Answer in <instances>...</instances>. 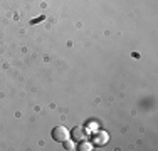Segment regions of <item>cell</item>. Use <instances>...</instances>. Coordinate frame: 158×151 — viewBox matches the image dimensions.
I'll use <instances>...</instances> for the list:
<instances>
[{
  "label": "cell",
  "instance_id": "cell-1",
  "mask_svg": "<svg viewBox=\"0 0 158 151\" xmlns=\"http://www.w3.org/2000/svg\"><path fill=\"white\" fill-rule=\"evenodd\" d=\"M69 136H71V131H67L66 126H54V129H52V138H54V141L64 143Z\"/></svg>",
  "mask_w": 158,
  "mask_h": 151
},
{
  "label": "cell",
  "instance_id": "cell-2",
  "mask_svg": "<svg viewBox=\"0 0 158 151\" xmlns=\"http://www.w3.org/2000/svg\"><path fill=\"white\" fill-rule=\"evenodd\" d=\"M88 129H86L84 126H76L73 128V131H71V136H73V139H76V141H84V139H88Z\"/></svg>",
  "mask_w": 158,
  "mask_h": 151
},
{
  "label": "cell",
  "instance_id": "cell-3",
  "mask_svg": "<svg viewBox=\"0 0 158 151\" xmlns=\"http://www.w3.org/2000/svg\"><path fill=\"white\" fill-rule=\"evenodd\" d=\"M91 148H93V146L89 145V143L86 141V139H84V141H81V146H79V149H82V151H89Z\"/></svg>",
  "mask_w": 158,
  "mask_h": 151
},
{
  "label": "cell",
  "instance_id": "cell-4",
  "mask_svg": "<svg viewBox=\"0 0 158 151\" xmlns=\"http://www.w3.org/2000/svg\"><path fill=\"white\" fill-rule=\"evenodd\" d=\"M64 143H66V145H64V146H66V149H74L73 143H69V141H67V139H66V141H64Z\"/></svg>",
  "mask_w": 158,
  "mask_h": 151
}]
</instances>
